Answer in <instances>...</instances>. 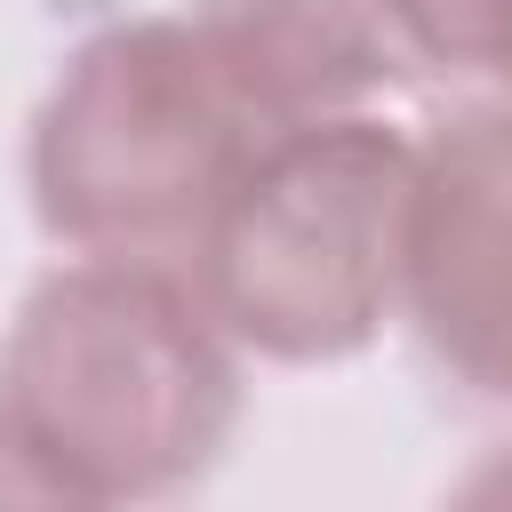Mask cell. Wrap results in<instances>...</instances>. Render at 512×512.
<instances>
[{"label": "cell", "mask_w": 512, "mask_h": 512, "mask_svg": "<svg viewBox=\"0 0 512 512\" xmlns=\"http://www.w3.org/2000/svg\"><path fill=\"white\" fill-rule=\"evenodd\" d=\"M0 424L72 504L192 488L240 424V344L184 264L72 256L40 272L0 344Z\"/></svg>", "instance_id": "6da1fadb"}, {"label": "cell", "mask_w": 512, "mask_h": 512, "mask_svg": "<svg viewBox=\"0 0 512 512\" xmlns=\"http://www.w3.org/2000/svg\"><path fill=\"white\" fill-rule=\"evenodd\" d=\"M416 152L424 136L368 104L256 136L184 248L216 328L280 368L368 352L400 312Z\"/></svg>", "instance_id": "7a4b0ae2"}, {"label": "cell", "mask_w": 512, "mask_h": 512, "mask_svg": "<svg viewBox=\"0 0 512 512\" xmlns=\"http://www.w3.org/2000/svg\"><path fill=\"white\" fill-rule=\"evenodd\" d=\"M256 136L272 128H256L184 8L112 16L64 56L32 112V216L72 256L176 264Z\"/></svg>", "instance_id": "3957f363"}, {"label": "cell", "mask_w": 512, "mask_h": 512, "mask_svg": "<svg viewBox=\"0 0 512 512\" xmlns=\"http://www.w3.org/2000/svg\"><path fill=\"white\" fill-rule=\"evenodd\" d=\"M400 312L464 392L512 400V96L424 136Z\"/></svg>", "instance_id": "277c9868"}, {"label": "cell", "mask_w": 512, "mask_h": 512, "mask_svg": "<svg viewBox=\"0 0 512 512\" xmlns=\"http://www.w3.org/2000/svg\"><path fill=\"white\" fill-rule=\"evenodd\" d=\"M184 16L216 48L256 128L376 104L408 72L376 0H192Z\"/></svg>", "instance_id": "5b68a950"}, {"label": "cell", "mask_w": 512, "mask_h": 512, "mask_svg": "<svg viewBox=\"0 0 512 512\" xmlns=\"http://www.w3.org/2000/svg\"><path fill=\"white\" fill-rule=\"evenodd\" d=\"M376 16L392 24L408 64L512 96V0H376Z\"/></svg>", "instance_id": "8992f818"}]
</instances>
